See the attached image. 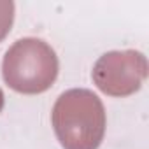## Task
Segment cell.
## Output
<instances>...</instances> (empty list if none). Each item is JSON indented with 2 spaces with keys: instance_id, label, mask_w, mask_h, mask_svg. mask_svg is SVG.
<instances>
[{
  "instance_id": "cell-4",
  "label": "cell",
  "mask_w": 149,
  "mask_h": 149,
  "mask_svg": "<svg viewBox=\"0 0 149 149\" xmlns=\"http://www.w3.org/2000/svg\"><path fill=\"white\" fill-rule=\"evenodd\" d=\"M13 23H14V2L0 0V42L11 32Z\"/></svg>"
},
{
  "instance_id": "cell-2",
  "label": "cell",
  "mask_w": 149,
  "mask_h": 149,
  "mask_svg": "<svg viewBox=\"0 0 149 149\" xmlns=\"http://www.w3.org/2000/svg\"><path fill=\"white\" fill-rule=\"evenodd\" d=\"M58 56L54 49L35 37L16 40L4 56L2 76L6 84L21 95L47 91L58 77Z\"/></svg>"
},
{
  "instance_id": "cell-1",
  "label": "cell",
  "mask_w": 149,
  "mask_h": 149,
  "mask_svg": "<svg viewBox=\"0 0 149 149\" xmlns=\"http://www.w3.org/2000/svg\"><path fill=\"white\" fill-rule=\"evenodd\" d=\"M51 121L63 149H98L107 125L102 100L84 88L61 93L54 102Z\"/></svg>"
},
{
  "instance_id": "cell-5",
  "label": "cell",
  "mask_w": 149,
  "mask_h": 149,
  "mask_svg": "<svg viewBox=\"0 0 149 149\" xmlns=\"http://www.w3.org/2000/svg\"><path fill=\"white\" fill-rule=\"evenodd\" d=\"M4 102H6V98H4V91L0 90V112H2V109H4Z\"/></svg>"
},
{
  "instance_id": "cell-3",
  "label": "cell",
  "mask_w": 149,
  "mask_h": 149,
  "mask_svg": "<svg viewBox=\"0 0 149 149\" xmlns=\"http://www.w3.org/2000/svg\"><path fill=\"white\" fill-rule=\"evenodd\" d=\"M147 60L140 51H111L102 54L91 72L97 88L109 97H130L147 77Z\"/></svg>"
}]
</instances>
